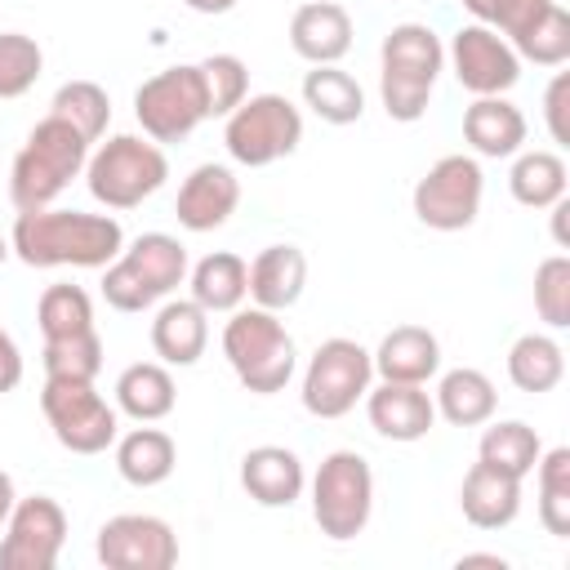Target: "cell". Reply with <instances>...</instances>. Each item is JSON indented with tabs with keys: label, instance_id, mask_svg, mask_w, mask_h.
<instances>
[{
	"label": "cell",
	"instance_id": "obj_1",
	"mask_svg": "<svg viewBox=\"0 0 570 570\" xmlns=\"http://www.w3.org/2000/svg\"><path fill=\"white\" fill-rule=\"evenodd\" d=\"M9 249L27 267H107L125 249V227L111 214L85 209H18Z\"/></svg>",
	"mask_w": 570,
	"mask_h": 570
},
{
	"label": "cell",
	"instance_id": "obj_2",
	"mask_svg": "<svg viewBox=\"0 0 570 570\" xmlns=\"http://www.w3.org/2000/svg\"><path fill=\"white\" fill-rule=\"evenodd\" d=\"M445 71V45L423 22H396L379 45V98L401 125L423 120L436 76Z\"/></svg>",
	"mask_w": 570,
	"mask_h": 570
},
{
	"label": "cell",
	"instance_id": "obj_3",
	"mask_svg": "<svg viewBox=\"0 0 570 570\" xmlns=\"http://www.w3.org/2000/svg\"><path fill=\"white\" fill-rule=\"evenodd\" d=\"M89 147L94 142L80 129H71L58 116H45L27 134L22 151L13 156V169H9V200H13V209H45V205H53L71 187V178L85 174Z\"/></svg>",
	"mask_w": 570,
	"mask_h": 570
},
{
	"label": "cell",
	"instance_id": "obj_4",
	"mask_svg": "<svg viewBox=\"0 0 570 570\" xmlns=\"http://www.w3.org/2000/svg\"><path fill=\"white\" fill-rule=\"evenodd\" d=\"M187 281V245L169 232L134 236L102 267V298L116 312H147Z\"/></svg>",
	"mask_w": 570,
	"mask_h": 570
},
{
	"label": "cell",
	"instance_id": "obj_5",
	"mask_svg": "<svg viewBox=\"0 0 570 570\" xmlns=\"http://www.w3.org/2000/svg\"><path fill=\"white\" fill-rule=\"evenodd\" d=\"M227 316L232 321L223 325V356H227L232 374L240 379V387L254 396L285 392V383L298 370V352H294V338L281 325V316L267 307H245V303Z\"/></svg>",
	"mask_w": 570,
	"mask_h": 570
},
{
	"label": "cell",
	"instance_id": "obj_6",
	"mask_svg": "<svg viewBox=\"0 0 570 570\" xmlns=\"http://www.w3.org/2000/svg\"><path fill=\"white\" fill-rule=\"evenodd\" d=\"M169 178L165 147L151 142L147 134H111L98 142L85 160V183L89 196L107 209H134L147 196H156Z\"/></svg>",
	"mask_w": 570,
	"mask_h": 570
},
{
	"label": "cell",
	"instance_id": "obj_7",
	"mask_svg": "<svg viewBox=\"0 0 570 570\" xmlns=\"http://www.w3.org/2000/svg\"><path fill=\"white\" fill-rule=\"evenodd\" d=\"M374 512V472L356 450H330L312 476V521L325 539L347 543L370 525Z\"/></svg>",
	"mask_w": 570,
	"mask_h": 570
},
{
	"label": "cell",
	"instance_id": "obj_8",
	"mask_svg": "<svg viewBox=\"0 0 570 570\" xmlns=\"http://www.w3.org/2000/svg\"><path fill=\"white\" fill-rule=\"evenodd\" d=\"M303 142V111L285 94H249L223 116V147L236 165L263 169Z\"/></svg>",
	"mask_w": 570,
	"mask_h": 570
},
{
	"label": "cell",
	"instance_id": "obj_9",
	"mask_svg": "<svg viewBox=\"0 0 570 570\" xmlns=\"http://www.w3.org/2000/svg\"><path fill=\"white\" fill-rule=\"evenodd\" d=\"M134 120L151 142H183L196 134L200 120H209V98H205V76L200 62H178L156 76H147L134 94Z\"/></svg>",
	"mask_w": 570,
	"mask_h": 570
},
{
	"label": "cell",
	"instance_id": "obj_10",
	"mask_svg": "<svg viewBox=\"0 0 570 570\" xmlns=\"http://www.w3.org/2000/svg\"><path fill=\"white\" fill-rule=\"evenodd\" d=\"M40 410L53 441L71 454H102L120 436L116 405H107V396L89 379H45Z\"/></svg>",
	"mask_w": 570,
	"mask_h": 570
},
{
	"label": "cell",
	"instance_id": "obj_11",
	"mask_svg": "<svg viewBox=\"0 0 570 570\" xmlns=\"http://www.w3.org/2000/svg\"><path fill=\"white\" fill-rule=\"evenodd\" d=\"M374 383V361L356 338H325L303 370V410L316 419L352 414Z\"/></svg>",
	"mask_w": 570,
	"mask_h": 570
},
{
	"label": "cell",
	"instance_id": "obj_12",
	"mask_svg": "<svg viewBox=\"0 0 570 570\" xmlns=\"http://www.w3.org/2000/svg\"><path fill=\"white\" fill-rule=\"evenodd\" d=\"M485 196V174L476 156H441L419 183H414V218L432 232H463L476 223Z\"/></svg>",
	"mask_w": 570,
	"mask_h": 570
},
{
	"label": "cell",
	"instance_id": "obj_13",
	"mask_svg": "<svg viewBox=\"0 0 570 570\" xmlns=\"http://www.w3.org/2000/svg\"><path fill=\"white\" fill-rule=\"evenodd\" d=\"M67 543V512L49 494H27L13 503L0 539V570H53Z\"/></svg>",
	"mask_w": 570,
	"mask_h": 570
},
{
	"label": "cell",
	"instance_id": "obj_14",
	"mask_svg": "<svg viewBox=\"0 0 570 570\" xmlns=\"http://www.w3.org/2000/svg\"><path fill=\"white\" fill-rule=\"evenodd\" d=\"M94 557L107 570H169L178 561V534L165 517L120 512L98 525Z\"/></svg>",
	"mask_w": 570,
	"mask_h": 570
},
{
	"label": "cell",
	"instance_id": "obj_15",
	"mask_svg": "<svg viewBox=\"0 0 570 570\" xmlns=\"http://www.w3.org/2000/svg\"><path fill=\"white\" fill-rule=\"evenodd\" d=\"M450 71L454 80L472 94V98H490V94H508L517 80H521V58L517 49L485 22H468L454 31L450 49Z\"/></svg>",
	"mask_w": 570,
	"mask_h": 570
},
{
	"label": "cell",
	"instance_id": "obj_16",
	"mask_svg": "<svg viewBox=\"0 0 570 570\" xmlns=\"http://www.w3.org/2000/svg\"><path fill=\"white\" fill-rule=\"evenodd\" d=\"M365 419L370 428L383 436V441H423L436 423V405H432V392L423 383H370L365 392Z\"/></svg>",
	"mask_w": 570,
	"mask_h": 570
},
{
	"label": "cell",
	"instance_id": "obj_17",
	"mask_svg": "<svg viewBox=\"0 0 570 570\" xmlns=\"http://www.w3.org/2000/svg\"><path fill=\"white\" fill-rule=\"evenodd\" d=\"M236 205H240V178L227 165L205 160L183 178L174 214H178V227L187 232H214L236 214Z\"/></svg>",
	"mask_w": 570,
	"mask_h": 570
},
{
	"label": "cell",
	"instance_id": "obj_18",
	"mask_svg": "<svg viewBox=\"0 0 570 570\" xmlns=\"http://www.w3.org/2000/svg\"><path fill=\"white\" fill-rule=\"evenodd\" d=\"M289 49L312 67L338 62L352 49V13L343 4H334V0L298 4L294 18H289Z\"/></svg>",
	"mask_w": 570,
	"mask_h": 570
},
{
	"label": "cell",
	"instance_id": "obj_19",
	"mask_svg": "<svg viewBox=\"0 0 570 570\" xmlns=\"http://www.w3.org/2000/svg\"><path fill=\"white\" fill-rule=\"evenodd\" d=\"M209 347V312L196 298H165L151 316V352L160 365H196Z\"/></svg>",
	"mask_w": 570,
	"mask_h": 570
},
{
	"label": "cell",
	"instance_id": "obj_20",
	"mask_svg": "<svg viewBox=\"0 0 570 570\" xmlns=\"http://www.w3.org/2000/svg\"><path fill=\"white\" fill-rule=\"evenodd\" d=\"M240 485L258 508H289V503H298V494L307 485V472H303V459L294 450L254 445L240 459Z\"/></svg>",
	"mask_w": 570,
	"mask_h": 570
},
{
	"label": "cell",
	"instance_id": "obj_21",
	"mask_svg": "<svg viewBox=\"0 0 570 570\" xmlns=\"http://www.w3.org/2000/svg\"><path fill=\"white\" fill-rule=\"evenodd\" d=\"M463 142L476 156H485V160L517 156L525 147V116H521V107L508 102L503 94L472 98V107L463 111Z\"/></svg>",
	"mask_w": 570,
	"mask_h": 570
},
{
	"label": "cell",
	"instance_id": "obj_22",
	"mask_svg": "<svg viewBox=\"0 0 570 570\" xmlns=\"http://www.w3.org/2000/svg\"><path fill=\"white\" fill-rule=\"evenodd\" d=\"M459 508L476 530H503L521 512V481L476 459L459 485Z\"/></svg>",
	"mask_w": 570,
	"mask_h": 570
},
{
	"label": "cell",
	"instance_id": "obj_23",
	"mask_svg": "<svg viewBox=\"0 0 570 570\" xmlns=\"http://www.w3.org/2000/svg\"><path fill=\"white\" fill-rule=\"evenodd\" d=\"M370 361H374V374L387 383H428L441 370V343L423 325H396L383 334Z\"/></svg>",
	"mask_w": 570,
	"mask_h": 570
},
{
	"label": "cell",
	"instance_id": "obj_24",
	"mask_svg": "<svg viewBox=\"0 0 570 570\" xmlns=\"http://www.w3.org/2000/svg\"><path fill=\"white\" fill-rule=\"evenodd\" d=\"M307 285V254L298 245H267L249 263V298L254 307L285 312L303 298Z\"/></svg>",
	"mask_w": 570,
	"mask_h": 570
},
{
	"label": "cell",
	"instance_id": "obj_25",
	"mask_svg": "<svg viewBox=\"0 0 570 570\" xmlns=\"http://www.w3.org/2000/svg\"><path fill=\"white\" fill-rule=\"evenodd\" d=\"M174 463H178V445L169 432L142 423V428H129L125 436H116V472L138 485V490H151L160 481L174 476Z\"/></svg>",
	"mask_w": 570,
	"mask_h": 570
},
{
	"label": "cell",
	"instance_id": "obj_26",
	"mask_svg": "<svg viewBox=\"0 0 570 570\" xmlns=\"http://www.w3.org/2000/svg\"><path fill=\"white\" fill-rule=\"evenodd\" d=\"M178 401L174 374L160 361H134L116 379V410L129 414L134 423H160Z\"/></svg>",
	"mask_w": 570,
	"mask_h": 570
},
{
	"label": "cell",
	"instance_id": "obj_27",
	"mask_svg": "<svg viewBox=\"0 0 570 570\" xmlns=\"http://www.w3.org/2000/svg\"><path fill=\"white\" fill-rule=\"evenodd\" d=\"M432 405H436V414H441L445 423H454V428H481V423L494 419L499 392H494V383H490L481 370L459 365V370H445V374H441V383H436V392H432Z\"/></svg>",
	"mask_w": 570,
	"mask_h": 570
},
{
	"label": "cell",
	"instance_id": "obj_28",
	"mask_svg": "<svg viewBox=\"0 0 570 570\" xmlns=\"http://www.w3.org/2000/svg\"><path fill=\"white\" fill-rule=\"evenodd\" d=\"M187 285L205 312H236L249 298V263L232 249H214L187 267Z\"/></svg>",
	"mask_w": 570,
	"mask_h": 570
},
{
	"label": "cell",
	"instance_id": "obj_29",
	"mask_svg": "<svg viewBox=\"0 0 570 570\" xmlns=\"http://www.w3.org/2000/svg\"><path fill=\"white\" fill-rule=\"evenodd\" d=\"M303 102L325 120V125H356L365 116V89L356 85L352 71H343L338 62L312 67L303 76Z\"/></svg>",
	"mask_w": 570,
	"mask_h": 570
},
{
	"label": "cell",
	"instance_id": "obj_30",
	"mask_svg": "<svg viewBox=\"0 0 570 570\" xmlns=\"http://www.w3.org/2000/svg\"><path fill=\"white\" fill-rule=\"evenodd\" d=\"M570 169L557 151H517L512 169H508V191L517 205L525 209H548L566 196Z\"/></svg>",
	"mask_w": 570,
	"mask_h": 570
},
{
	"label": "cell",
	"instance_id": "obj_31",
	"mask_svg": "<svg viewBox=\"0 0 570 570\" xmlns=\"http://www.w3.org/2000/svg\"><path fill=\"white\" fill-rule=\"evenodd\" d=\"M566 374V352L552 334H521L512 347H508V379L517 392H552Z\"/></svg>",
	"mask_w": 570,
	"mask_h": 570
},
{
	"label": "cell",
	"instance_id": "obj_32",
	"mask_svg": "<svg viewBox=\"0 0 570 570\" xmlns=\"http://www.w3.org/2000/svg\"><path fill=\"white\" fill-rule=\"evenodd\" d=\"M539 454H543V441H539V432H534L530 423H521V419H499V423H490V428L481 432V445H476V459H481V463H490V468H499V472H508V476H517V481H525V476L534 472Z\"/></svg>",
	"mask_w": 570,
	"mask_h": 570
},
{
	"label": "cell",
	"instance_id": "obj_33",
	"mask_svg": "<svg viewBox=\"0 0 570 570\" xmlns=\"http://www.w3.org/2000/svg\"><path fill=\"white\" fill-rule=\"evenodd\" d=\"M534 476H539V521L548 534L557 539H570V450L566 445H552L539 454L534 463Z\"/></svg>",
	"mask_w": 570,
	"mask_h": 570
},
{
	"label": "cell",
	"instance_id": "obj_34",
	"mask_svg": "<svg viewBox=\"0 0 570 570\" xmlns=\"http://www.w3.org/2000/svg\"><path fill=\"white\" fill-rule=\"evenodd\" d=\"M49 116L67 120V125L80 129L89 142H98V138L107 134V120H111V98H107V89L94 85V80H67V85H58V94H53V102H49Z\"/></svg>",
	"mask_w": 570,
	"mask_h": 570
},
{
	"label": "cell",
	"instance_id": "obj_35",
	"mask_svg": "<svg viewBox=\"0 0 570 570\" xmlns=\"http://www.w3.org/2000/svg\"><path fill=\"white\" fill-rule=\"evenodd\" d=\"M517 58L521 62H534V67H561L570 58V13L561 0H552L517 40H512Z\"/></svg>",
	"mask_w": 570,
	"mask_h": 570
},
{
	"label": "cell",
	"instance_id": "obj_36",
	"mask_svg": "<svg viewBox=\"0 0 570 570\" xmlns=\"http://www.w3.org/2000/svg\"><path fill=\"white\" fill-rule=\"evenodd\" d=\"M36 321L45 338H67L94 330V298L80 285H49L36 303Z\"/></svg>",
	"mask_w": 570,
	"mask_h": 570
},
{
	"label": "cell",
	"instance_id": "obj_37",
	"mask_svg": "<svg viewBox=\"0 0 570 570\" xmlns=\"http://www.w3.org/2000/svg\"><path fill=\"white\" fill-rule=\"evenodd\" d=\"M45 379H98L102 370V338L98 330L85 334H67V338H45Z\"/></svg>",
	"mask_w": 570,
	"mask_h": 570
},
{
	"label": "cell",
	"instance_id": "obj_38",
	"mask_svg": "<svg viewBox=\"0 0 570 570\" xmlns=\"http://www.w3.org/2000/svg\"><path fill=\"white\" fill-rule=\"evenodd\" d=\"M45 71V53L22 31H0V102L22 98Z\"/></svg>",
	"mask_w": 570,
	"mask_h": 570
},
{
	"label": "cell",
	"instance_id": "obj_39",
	"mask_svg": "<svg viewBox=\"0 0 570 570\" xmlns=\"http://www.w3.org/2000/svg\"><path fill=\"white\" fill-rule=\"evenodd\" d=\"M200 76H205L209 116H227L232 107H240L249 98V67L236 53H209L200 62Z\"/></svg>",
	"mask_w": 570,
	"mask_h": 570
},
{
	"label": "cell",
	"instance_id": "obj_40",
	"mask_svg": "<svg viewBox=\"0 0 570 570\" xmlns=\"http://www.w3.org/2000/svg\"><path fill=\"white\" fill-rule=\"evenodd\" d=\"M534 312L548 330L570 325V258L552 254L534 267Z\"/></svg>",
	"mask_w": 570,
	"mask_h": 570
},
{
	"label": "cell",
	"instance_id": "obj_41",
	"mask_svg": "<svg viewBox=\"0 0 570 570\" xmlns=\"http://www.w3.org/2000/svg\"><path fill=\"white\" fill-rule=\"evenodd\" d=\"M548 4H552V0H499L494 13H490V27L512 45V40H517V36L548 9Z\"/></svg>",
	"mask_w": 570,
	"mask_h": 570
},
{
	"label": "cell",
	"instance_id": "obj_42",
	"mask_svg": "<svg viewBox=\"0 0 570 570\" xmlns=\"http://www.w3.org/2000/svg\"><path fill=\"white\" fill-rule=\"evenodd\" d=\"M566 98H570V71H557L548 94H543V116H548V134L552 142H570V125H566Z\"/></svg>",
	"mask_w": 570,
	"mask_h": 570
},
{
	"label": "cell",
	"instance_id": "obj_43",
	"mask_svg": "<svg viewBox=\"0 0 570 570\" xmlns=\"http://www.w3.org/2000/svg\"><path fill=\"white\" fill-rule=\"evenodd\" d=\"M18 383H22V352H18L13 334L0 325V396L13 392Z\"/></svg>",
	"mask_w": 570,
	"mask_h": 570
},
{
	"label": "cell",
	"instance_id": "obj_44",
	"mask_svg": "<svg viewBox=\"0 0 570 570\" xmlns=\"http://www.w3.org/2000/svg\"><path fill=\"white\" fill-rule=\"evenodd\" d=\"M548 209H552V236H557V245H561V249H570V232H566V214H570V200L561 196V200H557V205H548Z\"/></svg>",
	"mask_w": 570,
	"mask_h": 570
},
{
	"label": "cell",
	"instance_id": "obj_45",
	"mask_svg": "<svg viewBox=\"0 0 570 570\" xmlns=\"http://www.w3.org/2000/svg\"><path fill=\"white\" fill-rule=\"evenodd\" d=\"M13 503H18V490H13V476L0 468V530H4V521H9V512H13Z\"/></svg>",
	"mask_w": 570,
	"mask_h": 570
},
{
	"label": "cell",
	"instance_id": "obj_46",
	"mask_svg": "<svg viewBox=\"0 0 570 570\" xmlns=\"http://www.w3.org/2000/svg\"><path fill=\"white\" fill-rule=\"evenodd\" d=\"M191 13H205V18H218V13H232L236 0H183Z\"/></svg>",
	"mask_w": 570,
	"mask_h": 570
},
{
	"label": "cell",
	"instance_id": "obj_47",
	"mask_svg": "<svg viewBox=\"0 0 570 570\" xmlns=\"http://www.w3.org/2000/svg\"><path fill=\"white\" fill-rule=\"evenodd\" d=\"M459 566H499V570H503L508 561H503L499 552H463V557H459Z\"/></svg>",
	"mask_w": 570,
	"mask_h": 570
},
{
	"label": "cell",
	"instance_id": "obj_48",
	"mask_svg": "<svg viewBox=\"0 0 570 570\" xmlns=\"http://www.w3.org/2000/svg\"><path fill=\"white\" fill-rule=\"evenodd\" d=\"M494 4H499V0H463V9L472 13V22H485V27H490V13H494Z\"/></svg>",
	"mask_w": 570,
	"mask_h": 570
},
{
	"label": "cell",
	"instance_id": "obj_49",
	"mask_svg": "<svg viewBox=\"0 0 570 570\" xmlns=\"http://www.w3.org/2000/svg\"><path fill=\"white\" fill-rule=\"evenodd\" d=\"M9 254H13V249H9V240H4V236H0V263H4V258H9Z\"/></svg>",
	"mask_w": 570,
	"mask_h": 570
}]
</instances>
